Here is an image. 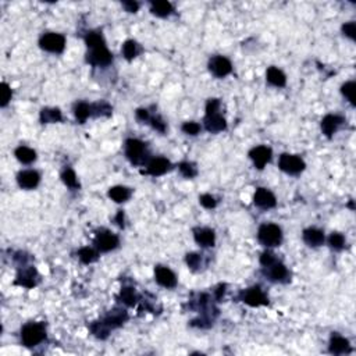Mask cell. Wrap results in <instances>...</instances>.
<instances>
[{
	"label": "cell",
	"mask_w": 356,
	"mask_h": 356,
	"mask_svg": "<svg viewBox=\"0 0 356 356\" xmlns=\"http://www.w3.org/2000/svg\"><path fill=\"white\" fill-rule=\"evenodd\" d=\"M345 120L342 119L341 116H337V114H327L324 119L321 120V131L326 135L327 138H331L334 133H337V130L340 128V126L344 124Z\"/></svg>",
	"instance_id": "obj_14"
},
{
	"label": "cell",
	"mask_w": 356,
	"mask_h": 356,
	"mask_svg": "<svg viewBox=\"0 0 356 356\" xmlns=\"http://www.w3.org/2000/svg\"><path fill=\"white\" fill-rule=\"evenodd\" d=\"M78 258L81 260L84 265H90L93 262L97 260V252L95 249L89 248V246H85V248H81L78 251Z\"/></svg>",
	"instance_id": "obj_29"
},
{
	"label": "cell",
	"mask_w": 356,
	"mask_h": 356,
	"mask_svg": "<svg viewBox=\"0 0 356 356\" xmlns=\"http://www.w3.org/2000/svg\"><path fill=\"white\" fill-rule=\"evenodd\" d=\"M109 196H110V199H113L114 202L123 203V202H126V200L130 199L131 191H130L127 186H121V185L113 186V188H110V191H109Z\"/></svg>",
	"instance_id": "obj_27"
},
{
	"label": "cell",
	"mask_w": 356,
	"mask_h": 356,
	"mask_svg": "<svg viewBox=\"0 0 356 356\" xmlns=\"http://www.w3.org/2000/svg\"><path fill=\"white\" fill-rule=\"evenodd\" d=\"M39 181H41V176L35 170L21 171L17 176V182L24 189H34V188H37Z\"/></svg>",
	"instance_id": "obj_13"
},
{
	"label": "cell",
	"mask_w": 356,
	"mask_h": 356,
	"mask_svg": "<svg viewBox=\"0 0 356 356\" xmlns=\"http://www.w3.org/2000/svg\"><path fill=\"white\" fill-rule=\"evenodd\" d=\"M271 149L267 146H256L249 152V157L252 159L256 169L262 170L270 160H271Z\"/></svg>",
	"instance_id": "obj_11"
},
{
	"label": "cell",
	"mask_w": 356,
	"mask_h": 356,
	"mask_svg": "<svg viewBox=\"0 0 356 356\" xmlns=\"http://www.w3.org/2000/svg\"><path fill=\"white\" fill-rule=\"evenodd\" d=\"M220 109V100L219 99H209L206 104V114H213L217 113Z\"/></svg>",
	"instance_id": "obj_43"
},
{
	"label": "cell",
	"mask_w": 356,
	"mask_h": 356,
	"mask_svg": "<svg viewBox=\"0 0 356 356\" xmlns=\"http://www.w3.org/2000/svg\"><path fill=\"white\" fill-rule=\"evenodd\" d=\"M199 202L200 205L206 209H215L216 205H217V200L215 199V196H212V195H209V193L202 195L199 198Z\"/></svg>",
	"instance_id": "obj_39"
},
{
	"label": "cell",
	"mask_w": 356,
	"mask_h": 356,
	"mask_svg": "<svg viewBox=\"0 0 356 356\" xmlns=\"http://www.w3.org/2000/svg\"><path fill=\"white\" fill-rule=\"evenodd\" d=\"M149 124L153 127L155 130L160 131V133H164V131H166V124H164L163 121L159 119V117H150V120H149Z\"/></svg>",
	"instance_id": "obj_44"
},
{
	"label": "cell",
	"mask_w": 356,
	"mask_h": 356,
	"mask_svg": "<svg viewBox=\"0 0 356 356\" xmlns=\"http://www.w3.org/2000/svg\"><path fill=\"white\" fill-rule=\"evenodd\" d=\"M75 117L77 120L80 121V123H84V121H87L88 117L92 116V104H88L85 103V102H81V103H78L75 106Z\"/></svg>",
	"instance_id": "obj_28"
},
{
	"label": "cell",
	"mask_w": 356,
	"mask_h": 356,
	"mask_svg": "<svg viewBox=\"0 0 356 356\" xmlns=\"http://www.w3.org/2000/svg\"><path fill=\"white\" fill-rule=\"evenodd\" d=\"M355 88H356V85L354 81L345 82V84H344V85L341 87L342 95L348 99L349 103L352 104V106H355Z\"/></svg>",
	"instance_id": "obj_32"
},
{
	"label": "cell",
	"mask_w": 356,
	"mask_h": 356,
	"mask_svg": "<svg viewBox=\"0 0 356 356\" xmlns=\"http://www.w3.org/2000/svg\"><path fill=\"white\" fill-rule=\"evenodd\" d=\"M178 169L181 171V174L184 176L185 178H193L196 174H198V170L195 167L193 163H188V162H184L178 166Z\"/></svg>",
	"instance_id": "obj_35"
},
{
	"label": "cell",
	"mask_w": 356,
	"mask_h": 356,
	"mask_svg": "<svg viewBox=\"0 0 356 356\" xmlns=\"http://www.w3.org/2000/svg\"><path fill=\"white\" fill-rule=\"evenodd\" d=\"M156 281L164 288H174L177 285V277L169 267L157 266L155 268Z\"/></svg>",
	"instance_id": "obj_10"
},
{
	"label": "cell",
	"mask_w": 356,
	"mask_h": 356,
	"mask_svg": "<svg viewBox=\"0 0 356 356\" xmlns=\"http://www.w3.org/2000/svg\"><path fill=\"white\" fill-rule=\"evenodd\" d=\"M205 128L212 134L222 133V131H224L227 128V123H225V120H224L222 114L217 111V113H213V114H206L205 116Z\"/></svg>",
	"instance_id": "obj_15"
},
{
	"label": "cell",
	"mask_w": 356,
	"mask_h": 356,
	"mask_svg": "<svg viewBox=\"0 0 356 356\" xmlns=\"http://www.w3.org/2000/svg\"><path fill=\"white\" fill-rule=\"evenodd\" d=\"M61 179H63V182H64L68 188H71V189H78V188H80L78 178L75 176L74 170H71V169H66V170L63 171Z\"/></svg>",
	"instance_id": "obj_30"
},
{
	"label": "cell",
	"mask_w": 356,
	"mask_h": 356,
	"mask_svg": "<svg viewBox=\"0 0 356 356\" xmlns=\"http://www.w3.org/2000/svg\"><path fill=\"white\" fill-rule=\"evenodd\" d=\"M330 354L333 355H342L351 352V345L347 338H344L338 334H333L330 338Z\"/></svg>",
	"instance_id": "obj_19"
},
{
	"label": "cell",
	"mask_w": 356,
	"mask_h": 356,
	"mask_svg": "<svg viewBox=\"0 0 356 356\" xmlns=\"http://www.w3.org/2000/svg\"><path fill=\"white\" fill-rule=\"evenodd\" d=\"M123 54L127 60H133L138 54V44L134 41H127L123 46Z\"/></svg>",
	"instance_id": "obj_33"
},
{
	"label": "cell",
	"mask_w": 356,
	"mask_h": 356,
	"mask_svg": "<svg viewBox=\"0 0 356 356\" xmlns=\"http://www.w3.org/2000/svg\"><path fill=\"white\" fill-rule=\"evenodd\" d=\"M39 44L46 52L61 53L66 47V38L63 37L61 34L49 32V34H44L41 37Z\"/></svg>",
	"instance_id": "obj_5"
},
{
	"label": "cell",
	"mask_w": 356,
	"mask_h": 356,
	"mask_svg": "<svg viewBox=\"0 0 356 356\" xmlns=\"http://www.w3.org/2000/svg\"><path fill=\"white\" fill-rule=\"evenodd\" d=\"M241 301L244 304L249 305L252 308H258V306H263V305L268 304V299L265 295V292L262 291L260 287H252V288L245 289L241 292Z\"/></svg>",
	"instance_id": "obj_8"
},
{
	"label": "cell",
	"mask_w": 356,
	"mask_h": 356,
	"mask_svg": "<svg viewBox=\"0 0 356 356\" xmlns=\"http://www.w3.org/2000/svg\"><path fill=\"white\" fill-rule=\"evenodd\" d=\"M127 319H128V314H127L126 311H123V309H113L102 321L107 326L109 330H114V328H119V327L123 326Z\"/></svg>",
	"instance_id": "obj_18"
},
{
	"label": "cell",
	"mask_w": 356,
	"mask_h": 356,
	"mask_svg": "<svg viewBox=\"0 0 356 356\" xmlns=\"http://www.w3.org/2000/svg\"><path fill=\"white\" fill-rule=\"evenodd\" d=\"M305 166L306 164L299 156L288 155V153H284V155L280 156V160H278V167L282 171L292 174V176L302 173L305 170Z\"/></svg>",
	"instance_id": "obj_6"
},
{
	"label": "cell",
	"mask_w": 356,
	"mask_h": 356,
	"mask_svg": "<svg viewBox=\"0 0 356 356\" xmlns=\"http://www.w3.org/2000/svg\"><path fill=\"white\" fill-rule=\"evenodd\" d=\"M267 81L277 88H282L287 84V78H285V74L282 73L281 70H278L277 67H270L267 70Z\"/></svg>",
	"instance_id": "obj_23"
},
{
	"label": "cell",
	"mask_w": 356,
	"mask_h": 356,
	"mask_svg": "<svg viewBox=\"0 0 356 356\" xmlns=\"http://www.w3.org/2000/svg\"><path fill=\"white\" fill-rule=\"evenodd\" d=\"M15 157L24 164H30L37 160V152L34 149L27 148V146H20L15 149Z\"/></svg>",
	"instance_id": "obj_26"
},
{
	"label": "cell",
	"mask_w": 356,
	"mask_h": 356,
	"mask_svg": "<svg viewBox=\"0 0 356 356\" xmlns=\"http://www.w3.org/2000/svg\"><path fill=\"white\" fill-rule=\"evenodd\" d=\"M150 114H149V111L146 109H138L136 110V119L142 121V123H149V120H150Z\"/></svg>",
	"instance_id": "obj_45"
},
{
	"label": "cell",
	"mask_w": 356,
	"mask_h": 356,
	"mask_svg": "<svg viewBox=\"0 0 356 356\" xmlns=\"http://www.w3.org/2000/svg\"><path fill=\"white\" fill-rule=\"evenodd\" d=\"M150 11L157 17H167L173 13V4L170 1H166V0L152 1L150 3Z\"/></svg>",
	"instance_id": "obj_25"
},
{
	"label": "cell",
	"mask_w": 356,
	"mask_h": 356,
	"mask_svg": "<svg viewBox=\"0 0 356 356\" xmlns=\"http://www.w3.org/2000/svg\"><path fill=\"white\" fill-rule=\"evenodd\" d=\"M302 237H304L305 242L309 246H313V248L323 245L324 244V239H326L323 231L317 230V228H308V230H305Z\"/></svg>",
	"instance_id": "obj_22"
},
{
	"label": "cell",
	"mask_w": 356,
	"mask_h": 356,
	"mask_svg": "<svg viewBox=\"0 0 356 356\" xmlns=\"http://www.w3.org/2000/svg\"><path fill=\"white\" fill-rule=\"evenodd\" d=\"M37 277L38 273L34 267H22V270L18 273V277L15 280V284L25 288H34L37 285Z\"/></svg>",
	"instance_id": "obj_16"
},
{
	"label": "cell",
	"mask_w": 356,
	"mask_h": 356,
	"mask_svg": "<svg viewBox=\"0 0 356 356\" xmlns=\"http://www.w3.org/2000/svg\"><path fill=\"white\" fill-rule=\"evenodd\" d=\"M193 237H195L196 244L203 246V248L213 246L216 242L215 231L210 230V228H196L193 231Z\"/></svg>",
	"instance_id": "obj_21"
},
{
	"label": "cell",
	"mask_w": 356,
	"mask_h": 356,
	"mask_svg": "<svg viewBox=\"0 0 356 356\" xmlns=\"http://www.w3.org/2000/svg\"><path fill=\"white\" fill-rule=\"evenodd\" d=\"M209 70L212 71V74L215 77L222 78V77H227L232 71V66H231V61L227 57L215 56V57L209 60Z\"/></svg>",
	"instance_id": "obj_9"
},
{
	"label": "cell",
	"mask_w": 356,
	"mask_h": 356,
	"mask_svg": "<svg viewBox=\"0 0 356 356\" xmlns=\"http://www.w3.org/2000/svg\"><path fill=\"white\" fill-rule=\"evenodd\" d=\"M253 202H255V205H256L258 208L262 209H271L277 205L275 196L270 192L268 189H266V188H259V189L255 192Z\"/></svg>",
	"instance_id": "obj_12"
},
{
	"label": "cell",
	"mask_w": 356,
	"mask_h": 356,
	"mask_svg": "<svg viewBox=\"0 0 356 356\" xmlns=\"http://www.w3.org/2000/svg\"><path fill=\"white\" fill-rule=\"evenodd\" d=\"M123 7L126 8L128 13H136L139 8V4L136 1H123Z\"/></svg>",
	"instance_id": "obj_46"
},
{
	"label": "cell",
	"mask_w": 356,
	"mask_h": 356,
	"mask_svg": "<svg viewBox=\"0 0 356 356\" xmlns=\"http://www.w3.org/2000/svg\"><path fill=\"white\" fill-rule=\"evenodd\" d=\"M114 222H117L120 227H124V213H123L121 210H120L119 213H117L116 219H114Z\"/></svg>",
	"instance_id": "obj_47"
},
{
	"label": "cell",
	"mask_w": 356,
	"mask_h": 356,
	"mask_svg": "<svg viewBox=\"0 0 356 356\" xmlns=\"http://www.w3.org/2000/svg\"><path fill=\"white\" fill-rule=\"evenodd\" d=\"M275 260L277 259H275L274 255L267 251V252L262 253V256H260V265H262L263 267H267V266H270L271 263H274Z\"/></svg>",
	"instance_id": "obj_42"
},
{
	"label": "cell",
	"mask_w": 356,
	"mask_h": 356,
	"mask_svg": "<svg viewBox=\"0 0 356 356\" xmlns=\"http://www.w3.org/2000/svg\"><path fill=\"white\" fill-rule=\"evenodd\" d=\"M342 32H344V35H345V37H348L349 39L355 41V38H356V24L355 22L351 21V22H347V24H344V25H342Z\"/></svg>",
	"instance_id": "obj_40"
},
{
	"label": "cell",
	"mask_w": 356,
	"mask_h": 356,
	"mask_svg": "<svg viewBox=\"0 0 356 356\" xmlns=\"http://www.w3.org/2000/svg\"><path fill=\"white\" fill-rule=\"evenodd\" d=\"M126 156L133 164H143L148 159L146 145L139 139H128L126 142Z\"/></svg>",
	"instance_id": "obj_4"
},
{
	"label": "cell",
	"mask_w": 356,
	"mask_h": 356,
	"mask_svg": "<svg viewBox=\"0 0 356 356\" xmlns=\"http://www.w3.org/2000/svg\"><path fill=\"white\" fill-rule=\"evenodd\" d=\"M46 338V327L44 323H35L31 321L22 327L21 330V342L27 348L35 347L38 344L44 341Z\"/></svg>",
	"instance_id": "obj_2"
},
{
	"label": "cell",
	"mask_w": 356,
	"mask_h": 356,
	"mask_svg": "<svg viewBox=\"0 0 356 356\" xmlns=\"http://www.w3.org/2000/svg\"><path fill=\"white\" fill-rule=\"evenodd\" d=\"M258 239L260 244L265 245L267 248H273V246H278L282 241V231L278 225L275 224H263L260 225L259 231H258Z\"/></svg>",
	"instance_id": "obj_3"
},
{
	"label": "cell",
	"mask_w": 356,
	"mask_h": 356,
	"mask_svg": "<svg viewBox=\"0 0 356 356\" xmlns=\"http://www.w3.org/2000/svg\"><path fill=\"white\" fill-rule=\"evenodd\" d=\"M119 237L107 230L99 231L95 237V246L99 252H110L119 246Z\"/></svg>",
	"instance_id": "obj_7"
},
{
	"label": "cell",
	"mask_w": 356,
	"mask_h": 356,
	"mask_svg": "<svg viewBox=\"0 0 356 356\" xmlns=\"http://www.w3.org/2000/svg\"><path fill=\"white\" fill-rule=\"evenodd\" d=\"M265 268H266L267 277L271 281H284L288 277L287 267L284 266L281 262H278V260H275L274 263H271L270 266L265 267Z\"/></svg>",
	"instance_id": "obj_20"
},
{
	"label": "cell",
	"mask_w": 356,
	"mask_h": 356,
	"mask_svg": "<svg viewBox=\"0 0 356 356\" xmlns=\"http://www.w3.org/2000/svg\"><path fill=\"white\" fill-rule=\"evenodd\" d=\"M63 120L61 111L54 107H44L41 111V121L44 124H53V123H59Z\"/></svg>",
	"instance_id": "obj_24"
},
{
	"label": "cell",
	"mask_w": 356,
	"mask_h": 356,
	"mask_svg": "<svg viewBox=\"0 0 356 356\" xmlns=\"http://www.w3.org/2000/svg\"><path fill=\"white\" fill-rule=\"evenodd\" d=\"M11 95H13V92H11V89L8 87L6 82H3L1 84V107H4V106H7V103L11 100Z\"/></svg>",
	"instance_id": "obj_38"
},
{
	"label": "cell",
	"mask_w": 356,
	"mask_h": 356,
	"mask_svg": "<svg viewBox=\"0 0 356 356\" xmlns=\"http://www.w3.org/2000/svg\"><path fill=\"white\" fill-rule=\"evenodd\" d=\"M328 244L335 251H341L342 248H344V245H345V238L340 232H333L330 235V238H328Z\"/></svg>",
	"instance_id": "obj_34"
},
{
	"label": "cell",
	"mask_w": 356,
	"mask_h": 356,
	"mask_svg": "<svg viewBox=\"0 0 356 356\" xmlns=\"http://www.w3.org/2000/svg\"><path fill=\"white\" fill-rule=\"evenodd\" d=\"M186 265L191 267L192 270L199 268L200 265H202V256L198 255V253H188L186 255Z\"/></svg>",
	"instance_id": "obj_37"
},
{
	"label": "cell",
	"mask_w": 356,
	"mask_h": 356,
	"mask_svg": "<svg viewBox=\"0 0 356 356\" xmlns=\"http://www.w3.org/2000/svg\"><path fill=\"white\" fill-rule=\"evenodd\" d=\"M119 299H121V301L126 305H128V306H134V305L136 304V299H138V298H136V294H135L134 288L126 287V288L121 289Z\"/></svg>",
	"instance_id": "obj_31"
},
{
	"label": "cell",
	"mask_w": 356,
	"mask_h": 356,
	"mask_svg": "<svg viewBox=\"0 0 356 356\" xmlns=\"http://www.w3.org/2000/svg\"><path fill=\"white\" fill-rule=\"evenodd\" d=\"M111 107L104 102L92 104V116H110Z\"/></svg>",
	"instance_id": "obj_36"
},
{
	"label": "cell",
	"mask_w": 356,
	"mask_h": 356,
	"mask_svg": "<svg viewBox=\"0 0 356 356\" xmlns=\"http://www.w3.org/2000/svg\"><path fill=\"white\" fill-rule=\"evenodd\" d=\"M170 169L171 163L166 157H155L148 163L146 173L153 177H159V176H163L164 173H167Z\"/></svg>",
	"instance_id": "obj_17"
},
{
	"label": "cell",
	"mask_w": 356,
	"mask_h": 356,
	"mask_svg": "<svg viewBox=\"0 0 356 356\" xmlns=\"http://www.w3.org/2000/svg\"><path fill=\"white\" fill-rule=\"evenodd\" d=\"M85 42L89 52L87 53V61L92 66L106 67L113 61V56L106 47L104 39L99 32H89L85 37Z\"/></svg>",
	"instance_id": "obj_1"
},
{
	"label": "cell",
	"mask_w": 356,
	"mask_h": 356,
	"mask_svg": "<svg viewBox=\"0 0 356 356\" xmlns=\"http://www.w3.org/2000/svg\"><path fill=\"white\" fill-rule=\"evenodd\" d=\"M182 131L188 135H196L199 134L200 131V126L198 123H193V121H188V123H184L182 126Z\"/></svg>",
	"instance_id": "obj_41"
}]
</instances>
